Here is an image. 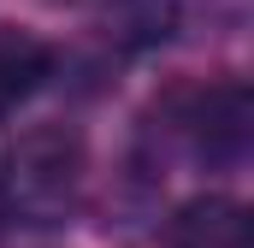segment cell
Masks as SVG:
<instances>
[{
    "label": "cell",
    "mask_w": 254,
    "mask_h": 248,
    "mask_svg": "<svg viewBox=\"0 0 254 248\" xmlns=\"http://www.w3.org/2000/svg\"><path fill=\"white\" fill-rule=\"evenodd\" d=\"M89 178V148L71 124H36L12 142L6 172H0V195L24 225H60L77 207Z\"/></svg>",
    "instance_id": "1"
},
{
    "label": "cell",
    "mask_w": 254,
    "mask_h": 248,
    "mask_svg": "<svg viewBox=\"0 0 254 248\" xmlns=\"http://www.w3.org/2000/svg\"><path fill=\"white\" fill-rule=\"evenodd\" d=\"M178 130L190 136V148L201 160L243 154V142H249V95H243V83H207V89L184 95Z\"/></svg>",
    "instance_id": "2"
},
{
    "label": "cell",
    "mask_w": 254,
    "mask_h": 248,
    "mask_svg": "<svg viewBox=\"0 0 254 248\" xmlns=\"http://www.w3.org/2000/svg\"><path fill=\"white\" fill-rule=\"evenodd\" d=\"M166 248H254L249 207L231 201V195H195L172 213Z\"/></svg>",
    "instance_id": "3"
},
{
    "label": "cell",
    "mask_w": 254,
    "mask_h": 248,
    "mask_svg": "<svg viewBox=\"0 0 254 248\" xmlns=\"http://www.w3.org/2000/svg\"><path fill=\"white\" fill-rule=\"evenodd\" d=\"M54 71V48L30 30H0V107H18Z\"/></svg>",
    "instance_id": "4"
},
{
    "label": "cell",
    "mask_w": 254,
    "mask_h": 248,
    "mask_svg": "<svg viewBox=\"0 0 254 248\" xmlns=\"http://www.w3.org/2000/svg\"><path fill=\"white\" fill-rule=\"evenodd\" d=\"M54 6H95V0H54Z\"/></svg>",
    "instance_id": "5"
}]
</instances>
